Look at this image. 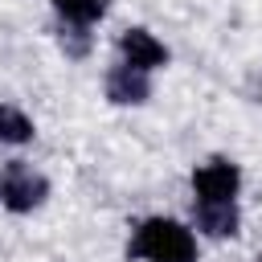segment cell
<instances>
[{
    "mask_svg": "<svg viewBox=\"0 0 262 262\" xmlns=\"http://www.w3.org/2000/svg\"><path fill=\"white\" fill-rule=\"evenodd\" d=\"M196 229L176 217H143L127 237L131 262H196Z\"/></svg>",
    "mask_w": 262,
    "mask_h": 262,
    "instance_id": "cell-1",
    "label": "cell"
},
{
    "mask_svg": "<svg viewBox=\"0 0 262 262\" xmlns=\"http://www.w3.org/2000/svg\"><path fill=\"white\" fill-rule=\"evenodd\" d=\"M49 201V176L41 168H33L29 160H8L0 168V205L16 217L37 213Z\"/></svg>",
    "mask_w": 262,
    "mask_h": 262,
    "instance_id": "cell-2",
    "label": "cell"
},
{
    "mask_svg": "<svg viewBox=\"0 0 262 262\" xmlns=\"http://www.w3.org/2000/svg\"><path fill=\"white\" fill-rule=\"evenodd\" d=\"M188 184H192V201H237L242 168L229 156H209V160H201L192 168Z\"/></svg>",
    "mask_w": 262,
    "mask_h": 262,
    "instance_id": "cell-3",
    "label": "cell"
},
{
    "mask_svg": "<svg viewBox=\"0 0 262 262\" xmlns=\"http://www.w3.org/2000/svg\"><path fill=\"white\" fill-rule=\"evenodd\" d=\"M102 94H106V102H115V106H143V102L151 98V74L119 57V61L106 70V78H102Z\"/></svg>",
    "mask_w": 262,
    "mask_h": 262,
    "instance_id": "cell-4",
    "label": "cell"
},
{
    "mask_svg": "<svg viewBox=\"0 0 262 262\" xmlns=\"http://www.w3.org/2000/svg\"><path fill=\"white\" fill-rule=\"evenodd\" d=\"M119 57L131 61V66H139V70H147V74H156V70H164L172 61L168 45L151 29H143V25H131V29L119 33Z\"/></svg>",
    "mask_w": 262,
    "mask_h": 262,
    "instance_id": "cell-5",
    "label": "cell"
},
{
    "mask_svg": "<svg viewBox=\"0 0 262 262\" xmlns=\"http://www.w3.org/2000/svg\"><path fill=\"white\" fill-rule=\"evenodd\" d=\"M192 229L213 237V242H225V237H237L242 233V209L237 201H192Z\"/></svg>",
    "mask_w": 262,
    "mask_h": 262,
    "instance_id": "cell-6",
    "label": "cell"
},
{
    "mask_svg": "<svg viewBox=\"0 0 262 262\" xmlns=\"http://www.w3.org/2000/svg\"><path fill=\"white\" fill-rule=\"evenodd\" d=\"M33 135H37V123L16 102H0V143L25 147V143H33Z\"/></svg>",
    "mask_w": 262,
    "mask_h": 262,
    "instance_id": "cell-7",
    "label": "cell"
},
{
    "mask_svg": "<svg viewBox=\"0 0 262 262\" xmlns=\"http://www.w3.org/2000/svg\"><path fill=\"white\" fill-rule=\"evenodd\" d=\"M94 25H78V20H57V45H61V53L70 57V61H82V57H90V49H94V33H90Z\"/></svg>",
    "mask_w": 262,
    "mask_h": 262,
    "instance_id": "cell-8",
    "label": "cell"
},
{
    "mask_svg": "<svg viewBox=\"0 0 262 262\" xmlns=\"http://www.w3.org/2000/svg\"><path fill=\"white\" fill-rule=\"evenodd\" d=\"M57 20H78V25H98L106 16V0H49Z\"/></svg>",
    "mask_w": 262,
    "mask_h": 262,
    "instance_id": "cell-9",
    "label": "cell"
},
{
    "mask_svg": "<svg viewBox=\"0 0 262 262\" xmlns=\"http://www.w3.org/2000/svg\"><path fill=\"white\" fill-rule=\"evenodd\" d=\"M258 262H262V254H258Z\"/></svg>",
    "mask_w": 262,
    "mask_h": 262,
    "instance_id": "cell-10",
    "label": "cell"
}]
</instances>
